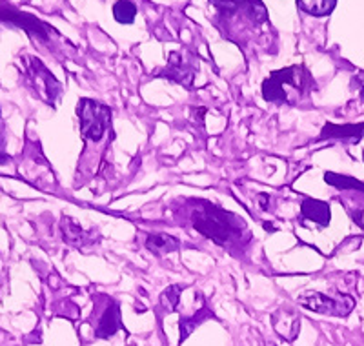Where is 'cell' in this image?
<instances>
[{
    "instance_id": "obj_9",
    "label": "cell",
    "mask_w": 364,
    "mask_h": 346,
    "mask_svg": "<svg viewBox=\"0 0 364 346\" xmlns=\"http://www.w3.org/2000/svg\"><path fill=\"white\" fill-rule=\"evenodd\" d=\"M60 231H63V239L64 243H68L70 246L75 248H86L90 244H95L97 237L95 231L84 230L75 219L64 215L63 221H60Z\"/></svg>"
},
{
    "instance_id": "obj_19",
    "label": "cell",
    "mask_w": 364,
    "mask_h": 346,
    "mask_svg": "<svg viewBox=\"0 0 364 346\" xmlns=\"http://www.w3.org/2000/svg\"><path fill=\"white\" fill-rule=\"evenodd\" d=\"M346 210H348V214H350V217L353 219V223L364 230V204L363 206H357V208L346 206Z\"/></svg>"
},
{
    "instance_id": "obj_4",
    "label": "cell",
    "mask_w": 364,
    "mask_h": 346,
    "mask_svg": "<svg viewBox=\"0 0 364 346\" xmlns=\"http://www.w3.org/2000/svg\"><path fill=\"white\" fill-rule=\"evenodd\" d=\"M26 78L29 88L35 91V95L44 100L50 106H57L58 99L63 95V84L51 75V71L42 64L38 58L29 57L26 62Z\"/></svg>"
},
{
    "instance_id": "obj_17",
    "label": "cell",
    "mask_w": 364,
    "mask_h": 346,
    "mask_svg": "<svg viewBox=\"0 0 364 346\" xmlns=\"http://www.w3.org/2000/svg\"><path fill=\"white\" fill-rule=\"evenodd\" d=\"M211 315H213V313L204 306V308L199 310V313H195L193 318H182L181 319V342L184 341V339H188V335H190L191 332H193V330L204 321V319L211 318Z\"/></svg>"
},
{
    "instance_id": "obj_10",
    "label": "cell",
    "mask_w": 364,
    "mask_h": 346,
    "mask_svg": "<svg viewBox=\"0 0 364 346\" xmlns=\"http://www.w3.org/2000/svg\"><path fill=\"white\" fill-rule=\"evenodd\" d=\"M364 135V122L360 124H324L323 132L317 137V140L336 139V140H352L359 142Z\"/></svg>"
},
{
    "instance_id": "obj_1",
    "label": "cell",
    "mask_w": 364,
    "mask_h": 346,
    "mask_svg": "<svg viewBox=\"0 0 364 346\" xmlns=\"http://www.w3.org/2000/svg\"><path fill=\"white\" fill-rule=\"evenodd\" d=\"M190 221L191 226L200 235L224 248L232 246L235 241H239L242 231L246 230L242 219L208 201H195Z\"/></svg>"
},
{
    "instance_id": "obj_18",
    "label": "cell",
    "mask_w": 364,
    "mask_h": 346,
    "mask_svg": "<svg viewBox=\"0 0 364 346\" xmlns=\"http://www.w3.org/2000/svg\"><path fill=\"white\" fill-rule=\"evenodd\" d=\"M181 292H182V286L178 285H171L161 293V306L168 312H173L175 308L178 306L181 303Z\"/></svg>"
},
{
    "instance_id": "obj_13",
    "label": "cell",
    "mask_w": 364,
    "mask_h": 346,
    "mask_svg": "<svg viewBox=\"0 0 364 346\" xmlns=\"http://www.w3.org/2000/svg\"><path fill=\"white\" fill-rule=\"evenodd\" d=\"M146 250H149L154 256H168L181 248V241L170 234H151L146 237Z\"/></svg>"
},
{
    "instance_id": "obj_23",
    "label": "cell",
    "mask_w": 364,
    "mask_h": 346,
    "mask_svg": "<svg viewBox=\"0 0 364 346\" xmlns=\"http://www.w3.org/2000/svg\"><path fill=\"white\" fill-rule=\"evenodd\" d=\"M0 113H2V112H0Z\"/></svg>"
},
{
    "instance_id": "obj_5",
    "label": "cell",
    "mask_w": 364,
    "mask_h": 346,
    "mask_svg": "<svg viewBox=\"0 0 364 346\" xmlns=\"http://www.w3.org/2000/svg\"><path fill=\"white\" fill-rule=\"evenodd\" d=\"M297 301L302 308L323 313V315H331V318H346L355 306V299L350 295H343V293L328 295V293L310 292L299 297Z\"/></svg>"
},
{
    "instance_id": "obj_22",
    "label": "cell",
    "mask_w": 364,
    "mask_h": 346,
    "mask_svg": "<svg viewBox=\"0 0 364 346\" xmlns=\"http://www.w3.org/2000/svg\"><path fill=\"white\" fill-rule=\"evenodd\" d=\"M268 346H277V345H273V342H269V345Z\"/></svg>"
},
{
    "instance_id": "obj_3",
    "label": "cell",
    "mask_w": 364,
    "mask_h": 346,
    "mask_svg": "<svg viewBox=\"0 0 364 346\" xmlns=\"http://www.w3.org/2000/svg\"><path fill=\"white\" fill-rule=\"evenodd\" d=\"M80 135L84 140L100 142L112 130V108L93 99H80L77 104Z\"/></svg>"
},
{
    "instance_id": "obj_8",
    "label": "cell",
    "mask_w": 364,
    "mask_h": 346,
    "mask_svg": "<svg viewBox=\"0 0 364 346\" xmlns=\"http://www.w3.org/2000/svg\"><path fill=\"white\" fill-rule=\"evenodd\" d=\"M272 326L284 341L294 342L301 332V315L290 306H281L272 313Z\"/></svg>"
},
{
    "instance_id": "obj_12",
    "label": "cell",
    "mask_w": 364,
    "mask_h": 346,
    "mask_svg": "<svg viewBox=\"0 0 364 346\" xmlns=\"http://www.w3.org/2000/svg\"><path fill=\"white\" fill-rule=\"evenodd\" d=\"M122 328V323H120V308L117 303H109V306L104 310V313L100 315L99 325L95 328V337L97 339H109Z\"/></svg>"
},
{
    "instance_id": "obj_11",
    "label": "cell",
    "mask_w": 364,
    "mask_h": 346,
    "mask_svg": "<svg viewBox=\"0 0 364 346\" xmlns=\"http://www.w3.org/2000/svg\"><path fill=\"white\" fill-rule=\"evenodd\" d=\"M301 215L302 219L311 221V223L318 224V226H328L331 221V210L330 204L324 201H318V199H310L306 197L301 204Z\"/></svg>"
},
{
    "instance_id": "obj_21",
    "label": "cell",
    "mask_w": 364,
    "mask_h": 346,
    "mask_svg": "<svg viewBox=\"0 0 364 346\" xmlns=\"http://www.w3.org/2000/svg\"><path fill=\"white\" fill-rule=\"evenodd\" d=\"M2 130V128H0ZM4 133H0V164H6V162L11 159V157L8 155V152H4Z\"/></svg>"
},
{
    "instance_id": "obj_14",
    "label": "cell",
    "mask_w": 364,
    "mask_h": 346,
    "mask_svg": "<svg viewBox=\"0 0 364 346\" xmlns=\"http://www.w3.org/2000/svg\"><path fill=\"white\" fill-rule=\"evenodd\" d=\"M324 181L330 186L337 188V190L343 192H360L364 194V182L357 181L353 177H348V175H339V173L326 172L324 173Z\"/></svg>"
},
{
    "instance_id": "obj_16",
    "label": "cell",
    "mask_w": 364,
    "mask_h": 346,
    "mask_svg": "<svg viewBox=\"0 0 364 346\" xmlns=\"http://www.w3.org/2000/svg\"><path fill=\"white\" fill-rule=\"evenodd\" d=\"M113 17L120 24H132L136 17V6L133 4L132 0H119L113 6Z\"/></svg>"
},
{
    "instance_id": "obj_20",
    "label": "cell",
    "mask_w": 364,
    "mask_h": 346,
    "mask_svg": "<svg viewBox=\"0 0 364 346\" xmlns=\"http://www.w3.org/2000/svg\"><path fill=\"white\" fill-rule=\"evenodd\" d=\"M353 84H355L357 90H359L360 99L364 100V71H360V73H357L355 77H353Z\"/></svg>"
},
{
    "instance_id": "obj_15",
    "label": "cell",
    "mask_w": 364,
    "mask_h": 346,
    "mask_svg": "<svg viewBox=\"0 0 364 346\" xmlns=\"http://www.w3.org/2000/svg\"><path fill=\"white\" fill-rule=\"evenodd\" d=\"M299 8L314 17H326L333 11L337 0H297Z\"/></svg>"
},
{
    "instance_id": "obj_7",
    "label": "cell",
    "mask_w": 364,
    "mask_h": 346,
    "mask_svg": "<svg viewBox=\"0 0 364 346\" xmlns=\"http://www.w3.org/2000/svg\"><path fill=\"white\" fill-rule=\"evenodd\" d=\"M0 21L11 22V24L18 26V28H24L26 33H29L35 38H41V41H46V38L50 37V28L44 22L31 17V15H26V13L9 8V6H2L0 8Z\"/></svg>"
},
{
    "instance_id": "obj_2",
    "label": "cell",
    "mask_w": 364,
    "mask_h": 346,
    "mask_svg": "<svg viewBox=\"0 0 364 346\" xmlns=\"http://www.w3.org/2000/svg\"><path fill=\"white\" fill-rule=\"evenodd\" d=\"M315 90L314 77L304 66H290L273 71L262 83V99L272 104L295 106Z\"/></svg>"
},
{
    "instance_id": "obj_6",
    "label": "cell",
    "mask_w": 364,
    "mask_h": 346,
    "mask_svg": "<svg viewBox=\"0 0 364 346\" xmlns=\"http://www.w3.org/2000/svg\"><path fill=\"white\" fill-rule=\"evenodd\" d=\"M195 73H197V64L193 62V58H186L182 53L173 51V53L170 55L168 66L162 71H159L157 77L170 78L171 83L181 84V86L184 88H191Z\"/></svg>"
}]
</instances>
